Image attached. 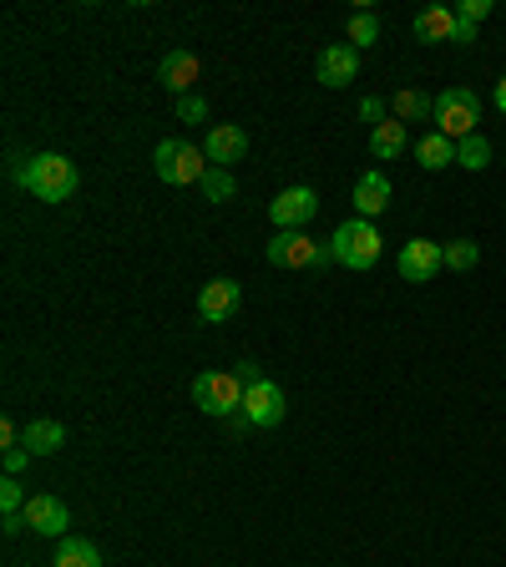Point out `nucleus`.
I'll use <instances>...</instances> for the list:
<instances>
[{
  "mask_svg": "<svg viewBox=\"0 0 506 567\" xmlns=\"http://www.w3.org/2000/svg\"><path fill=\"white\" fill-rule=\"evenodd\" d=\"M15 183L30 188L41 204H66L76 193V183H82V173H76V162L61 158V152H36V158H26L15 168Z\"/></svg>",
  "mask_w": 506,
  "mask_h": 567,
  "instance_id": "nucleus-1",
  "label": "nucleus"
},
{
  "mask_svg": "<svg viewBox=\"0 0 506 567\" xmlns=\"http://www.w3.org/2000/svg\"><path fill=\"white\" fill-rule=\"evenodd\" d=\"M380 248L385 244H380V229L370 219H345L330 233V254H334V263H345V269H375Z\"/></svg>",
  "mask_w": 506,
  "mask_h": 567,
  "instance_id": "nucleus-2",
  "label": "nucleus"
},
{
  "mask_svg": "<svg viewBox=\"0 0 506 567\" xmlns=\"http://www.w3.org/2000/svg\"><path fill=\"white\" fill-rule=\"evenodd\" d=\"M152 168H158L162 183H173V188H193V183H202L208 177V152H198L193 143H183V137H168V143L152 147Z\"/></svg>",
  "mask_w": 506,
  "mask_h": 567,
  "instance_id": "nucleus-3",
  "label": "nucleus"
},
{
  "mask_svg": "<svg viewBox=\"0 0 506 567\" xmlns=\"http://www.w3.org/2000/svg\"><path fill=\"white\" fill-rule=\"evenodd\" d=\"M244 395L248 385L233 370H202L198 380H193V400H198L202 416H218V421H233L238 410H244Z\"/></svg>",
  "mask_w": 506,
  "mask_h": 567,
  "instance_id": "nucleus-4",
  "label": "nucleus"
},
{
  "mask_svg": "<svg viewBox=\"0 0 506 567\" xmlns=\"http://www.w3.org/2000/svg\"><path fill=\"white\" fill-rule=\"evenodd\" d=\"M481 122V97L471 87H446L435 97V132H446L451 143L471 137Z\"/></svg>",
  "mask_w": 506,
  "mask_h": 567,
  "instance_id": "nucleus-5",
  "label": "nucleus"
},
{
  "mask_svg": "<svg viewBox=\"0 0 506 567\" xmlns=\"http://www.w3.org/2000/svg\"><path fill=\"white\" fill-rule=\"evenodd\" d=\"M263 259L274 263V269H319V263H330V244H314L304 229H289V233H274V244L263 248Z\"/></svg>",
  "mask_w": 506,
  "mask_h": 567,
  "instance_id": "nucleus-6",
  "label": "nucleus"
},
{
  "mask_svg": "<svg viewBox=\"0 0 506 567\" xmlns=\"http://www.w3.org/2000/svg\"><path fill=\"white\" fill-rule=\"evenodd\" d=\"M395 269H400V279H410V284H425V279H435V269H446V244H435V238H410V244L395 254Z\"/></svg>",
  "mask_w": 506,
  "mask_h": 567,
  "instance_id": "nucleus-7",
  "label": "nucleus"
},
{
  "mask_svg": "<svg viewBox=\"0 0 506 567\" xmlns=\"http://www.w3.org/2000/svg\"><path fill=\"white\" fill-rule=\"evenodd\" d=\"M26 527L41 532V538H72V507L51 492H36L26 502Z\"/></svg>",
  "mask_w": 506,
  "mask_h": 567,
  "instance_id": "nucleus-8",
  "label": "nucleus"
},
{
  "mask_svg": "<svg viewBox=\"0 0 506 567\" xmlns=\"http://www.w3.org/2000/svg\"><path fill=\"white\" fill-rule=\"evenodd\" d=\"M314 213H319V193H314V188H304V183H299V188H284V193L274 198V204H269V219H274L279 233L304 229V223L314 219Z\"/></svg>",
  "mask_w": 506,
  "mask_h": 567,
  "instance_id": "nucleus-9",
  "label": "nucleus"
},
{
  "mask_svg": "<svg viewBox=\"0 0 506 567\" xmlns=\"http://www.w3.org/2000/svg\"><path fill=\"white\" fill-rule=\"evenodd\" d=\"M284 391H279L274 380H259V385H248V395H244V416H248V426H259V431H269V426H279L284 421Z\"/></svg>",
  "mask_w": 506,
  "mask_h": 567,
  "instance_id": "nucleus-10",
  "label": "nucleus"
},
{
  "mask_svg": "<svg viewBox=\"0 0 506 567\" xmlns=\"http://www.w3.org/2000/svg\"><path fill=\"white\" fill-rule=\"evenodd\" d=\"M238 299H244V289H238L233 279H208V284H202V294H198V320H202V324L233 320Z\"/></svg>",
  "mask_w": 506,
  "mask_h": 567,
  "instance_id": "nucleus-11",
  "label": "nucleus"
},
{
  "mask_svg": "<svg viewBox=\"0 0 506 567\" xmlns=\"http://www.w3.org/2000/svg\"><path fill=\"white\" fill-rule=\"evenodd\" d=\"M391 177L380 173V168H370V173L355 177V219H370L375 223V213H385L391 208Z\"/></svg>",
  "mask_w": 506,
  "mask_h": 567,
  "instance_id": "nucleus-12",
  "label": "nucleus"
},
{
  "mask_svg": "<svg viewBox=\"0 0 506 567\" xmlns=\"http://www.w3.org/2000/svg\"><path fill=\"white\" fill-rule=\"evenodd\" d=\"M355 76H360V51L349 41L319 51V82H324V87H349Z\"/></svg>",
  "mask_w": 506,
  "mask_h": 567,
  "instance_id": "nucleus-13",
  "label": "nucleus"
},
{
  "mask_svg": "<svg viewBox=\"0 0 506 567\" xmlns=\"http://www.w3.org/2000/svg\"><path fill=\"white\" fill-rule=\"evenodd\" d=\"M202 152H208L213 168H233V162L248 152V132L244 127H213L208 132V143H202Z\"/></svg>",
  "mask_w": 506,
  "mask_h": 567,
  "instance_id": "nucleus-14",
  "label": "nucleus"
},
{
  "mask_svg": "<svg viewBox=\"0 0 506 567\" xmlns=\"http://www.w3.org/2000/svg\"><path fill=\"white\" fill-rule=\"evenodd\" d=\"M198 57H193V51H168V57H162V87L168 91H177V97H188L193 91V82H198Z\"/></svg>",
  "mask_w": 506,
  "mask_h": 567,
  "instance_id": "nucleus-15",
  "label": "nucleus"
},
{
  "mask_svg": "<svg viewBox=\"0 0 506 567\" xmlns=\"http://www.w3.org/2000/svg\"><path fill=\"white\" fill-rule=\"evenodd\" d=\"M21 446H26L30 456H57L61 446H66V426L61 421H30L26 431H21Z\"/></svg>",
  "mask_w": 506,
  "mask_h": 567,
  "instance_id": "nucleus-16",
  "label": "nucleus"
},
{
  "mask_svg": "<svg viewBox=\"0 0 506 567\" xmlns=\"http://www.w3.org/2000/svg\"><path fill=\"white\" fill-rule=\"evenodd\" d=\"M456 36V11H446V5H425V11L416 15V41L435 46V41H451Z\"/></svg>",
  "mask_w": 506,
  "mask_h": 567,
  "instance_id": "nucleus-17",
  "label": "nucleus"
},
{
  "mask_svg": "<svg viewBox=\"0 0 506 567\" xmlns=\"http://www.w3.org/2000/svg\"><path fill=\"white\" fill-rule=\"evenodd\" d=\"M416 158H420V168L425 173H441V168H451L456 162V143H451L446 132H425L416 143Z\"/></svg>",
  "mask_w": 506,
  "mask_h": 567,
  "instance_id": "nucleus-18",
  "label": "nucleus"
},
{
  "mask_svg": "<svg viewBox=\"0 0 506 567\" xmlns=\"http://www.w3.org/2000/svg\"><path fill=\"white\" fill-rule=\"evenodd\" d=\"M405 147H410V132H405V122H380L375 132H370V152H375L380 162H395L405 152Z\"/></svg>",
  "mask_w": 506,
  "mask_h": 567,
  "instance_id": "nucleus-19",
  "label": "nucleus"
},
{
  "mask_svg": "<svg viewBox=\"0 0 506 567\" xmlns=\"http://www.w3.org/2000/svg\"><path fill=\"white\" fill-rule=\"evenodd\" d=\"M391 116H395V122H425V116H435V97H425V91H416V87H405V91H395Z\"/></svg>",
  "mask_w": 506,
  "mask_h": 567,
  "instance_id": "nucleus-20",
  "label": "nucleus"
},
{
  "mask_svg": "<svg viewBox=\"0 0 506 567\" xmlns=\"http://www.w3.org/2000/svg\"><path fill=\"white\" fill-rule=\"evenodd\" d=\"M57 567H101L97 542H87V538H57Z\"/></svg>",
  "mask_w": 506,
  "mask_h": 567,
  "instance_id": "nucleus-21",
  "label": "nucleus"
},
{
  "mask_svg": "<svg viewBox=\"0 0 506 567\" xmlns=\"http://www.w3.org/2000/svg\"><path fill=\"white\" fill-rule=\"evenodd\" d=\"M456 162H461L466 173H481V168L492 162V143H486L481 132H471V137H461V143H456Z\"/></svg>",
  "mask_w": 506,
  "mask_h": 567,
  "instance_id": "nucleus-22",
  "label": "nucleus"
},
{
  "mask_svg": "<svg viewBox=\"0 0 506 567\" xmlns=\"http://www.w3.org/2000/svg\"><path fill=\"white\" fill-rule=\"evenodd\" d=\"M477 263H481V244H477V238H451V244H446V269L471 274Z\"/></svg>",
  "mask_w": 506,
  "mask_h": 567,
  "instance_id": "nucleus-23",
  "label": "nucleus"
},
{
  "mask_svg": "<svg viewBox=\"0 0 506 567\" xmlns=\"http://www.w3.org/2000/svg\"><path fill=\"white\" fill-rule=\"evenodd\" d=\"M198 188L208 204H229L233 193H238V183H233V168H208V177H202Z\"/></svg>",
  "mask_w": 506,
  "mask_h": 567,
  "instance_id": "nucleus-24",
  "label": "nucleus"
},
{
  "mask_svg": "<svg viewBox=\"0 0 506 567\" xmlns=\"http://www.w3.org/2000/svg\"><path fill=\"white\" fill-rule=\"evenodd\" d=\"M380 41V21L370 11H355L349 15V46L355 51H365V46H375Z\"/></svg>",
  "mask_w": 506,
  "mask_h": 567,
  "instance_id": "nucleus-25",
  "label": "nucleus"
},
{
  "mask_svg": "<svg viewBox=\"0 0 506 567\" xmlns=\"http://www.w3.org/2000/svg\"><path fill=\"white\" fill-rule=\"evenodd\" d=\"M26 502H30V496L21 492V481H15V477L0 481V517H15V511H26Z\"/></svg>",
  "mask_w": 506,
  "mask_h": 567,
  "instance_id": "nucleus-26",
  "label": "nucleus"
},
{
  "mask_svg": "<svg viewBox=\"0 0 506 567\" xmlns=\"http://www.w3.org/2000/svg\"><path fill=\"white\" fill-rule=\"evenodd\" d=\"M208 116V102H202L198 91H188V97H177V122H202Z\"/></svg>",
  "mask_w": 506,
  "mask_h": 567,
  "instance_id": "nucleus-27",
  "label": "nucleus"
},
{
  "mask_svg": "<svg viewBox=\"0 0 506 567\" xmlns=\"http://www.w3.org/2000/svg\"><path fill=\"white\" fill-rule=\"evenodd\" d=\"M461 21H471V26H481V21H486V15H492V0H461Z\"/></svg>",
  "mask_w": 506,
  "mask_h": 567,
  "instance_id": "nucleus-28",
  "label": "nucleus"
},
{
  "mask_svg": "<svg viewBox=\"0 0 506 567\" xmlns=\"http://www.w3.org/2000/svg\"><path fill=\"white\" fill-rule=\"evenodd\" d=\"M385 112H391V107H385V97H365V102H360V116H365V122H375V127H380V122H391Z\"/></svg>",
  "mask_w": 506,
  "mask_h": 567,
  "instance_id": "nucleus-29",
  "label": "nucleus"
},
{
  "mask_svg": "<svg viewBox=\"0 0 506 567\" xmlns=\"http://www.w3.org/2000/svg\"><path fill=\"white\" fill-rule=\"evenodd\" d=\"M26 461H30L26 446H5V477H21V471H26Z\"/></svg>",
  "mask_w": 506,
  "mask_h": 567,
  "instance_id": "nucleus-30",
  "label": "nucleus"
},
{
  "mask_svg": "<svg viewBox=\"0 0 506 567\" xmlns=\"http://www.w3.org/2000/svg\"><path fill=\"white\" fill-rule=\"evenodd\" d=\"M233 375L244 380V385H259V380H269V375H263V370H259V365H254V360H238V365H233Z\"/></svg>",
  "mask_w": 506,
  "mask_h": 567,
  "instance_id": "nucleus-31",
  "label": "nucleus"
},
{
  "mask_svg": "<svg viewBox=\"0 0 506 567\" xmlns=\"http://www.w3.org/2000/svg\"><path fill=\"white\" fill-rule=\"evenodd\" d=\"M451 41H456V46H471V41H477V26H471V21H461V15H456V36H451Z\"/></svg>",
  "mask_w": 506,
  "mask_h": 567,
  "instance_id": "nucleus-32",
  "label": "nucleus"
},
{
  "mask_svg": "<svg viewBox=\"0 0 506 567\" xmlns=\"http://www.w3.org/2000/svg\"><path fill=\"white\" fill-rule=\"evenodd\" d=\"M0 446H21V431H15V421H0Z\"/></svg>",
  "mask_w": 506,
  "mask_h": 567,
  "instance_id": "nucleus-33",
  "label": "nucleus"
},
{
  "mask_svg": "<svg viewBox=\"0 0 506 567\" xmlns=\"http://www.w3.org/2000/svg\"><path fill=\"white\" fill-rule=\"evenodd\" d=\"M492 102H496V112L506 116V76H502V82H496V97H492Z\"/></svg>",
  "mask_w": 506,
  "mask_h": 567,
  "instance_id": "nucleus-34",
  "label": "nucleus"
}]
</instances>
